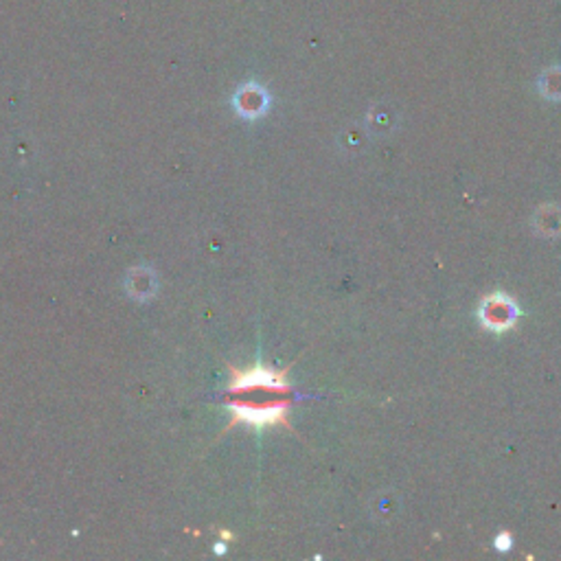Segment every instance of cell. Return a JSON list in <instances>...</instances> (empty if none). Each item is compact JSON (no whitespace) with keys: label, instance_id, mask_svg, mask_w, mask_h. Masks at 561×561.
Returning <instances> with one entry per match:
<instances>
[{"label":"cell","instance_id":"cell-1","mask_svg":"<svg viewBox=\"0 0 561 561\" xmlns=\"http://www.w3.org/2000/svg\"><path fill=\"white\" fill-rule=\"evenodd\" d=\"M289 386L285 382L283 373L254 367L235 373L233 382V410L235 421H244L250 425H274L285 423L288 419L289 402L285 395Z\"/></svg>","mask_w":561,"mask_h":561},{"label":"cell","instance_id":"cell-2","mask_svg":"<svg viewBox=\"0 0 561 561\" xmlns=\"http://www.w3.org/2000/svg\"><path fill=\"white\" fill-rule=\"evenodd\" d=\"M480 320L487 329L504 332V329L513 327L518 320V307L507 294H491V297H485L483 305H480Z\"/></svg>","mask_w":561,"mask_h":561},{"label":"cell","instance_id":"cell-3","mask_svg":"<svg viewBox=\"0 0 561 561\" xmlns=\"http://www.w3.org/2000/svg\"><path fill=\"white\" fill-rule=\"evenodd\" d=\"M535 230L542 235H559L561 233V209L559 207H542L535 213Z\"/></svg>","mask_w":561,"mask_h":561},{"label":"cell","instance_id":"cell-4","mask_svg":"<svg viewBox=\"0 0 561 561\" xmlns=\"http://www.w3.org/2000/svg\"><path fill=\"white\" fill-rule=\"evenodd\" d=\"M265 103H268L265 93L257 86L245 88L244 93L239 94V110H242L245 117H257V114H262L265 110Z\"/></svg>","mask_w":561,"mask_h":561},{"label":"cell","instance_id":"cell-5","mask_svg":"<svg viewBox=\"0 0 561 561\" xmlns=\"http://www.w3.org/2000/svg\"><path fill=\"white\" fill-rule=\"evenodd\" d=\"M511 542H513V539H511V533H503L498 539H495V548H498V550H509Z\"/></svg>","mask_w":561,"mask_h":561}]
</instances>
